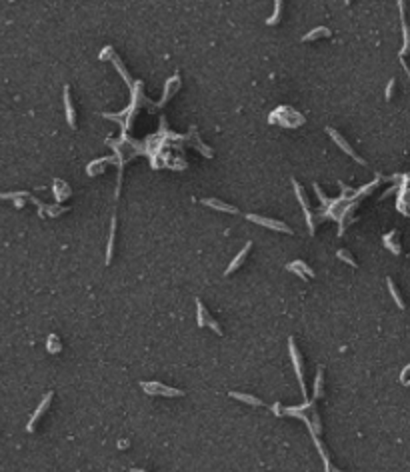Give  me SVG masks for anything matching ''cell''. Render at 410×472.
Returning a JSON list of instances; mask_svg holds the SVG:
<instances>
[{
  "label": "cell",
  "instance_id": "3",
  "mask_svg": "<svg viewBox=\"0 0 410 472\" xmlns=\"http://www.w3.org/2000/svg\"><path fill=\"white\" fill-rule=\"evenodd\" d=\"M140 386H142L150 396H168V398H172V396H184L182 390L164 386V384H160V382H142Z\"/></svg>",
  "mask_w": 410,
  "mask_h": 472
},
{
  "label": "cell",
  "instance_id": "22",
  "mask_svg": "<svg viewBox=\"0 0 410 472\" xmlns=\"http://www.w3.org/2000/svg\"><path fill=\"white\" fill-rule=\"evenodd\" d=\"M110 160H112V158H100V160L92 162V164L88 166V174H90V176H92V174H96L94 170H98V172H100V170L104 168V164H106V162H110Z\"/></svg>",
  "mask_w": 410,
  "mask_h": 472
},
{
  "label": "cell",
  "instance_id": "4",
  "mask_svg": "<svg viewBox=\"0 0 410 472\" xmlns=\"http://www.w3.org/2000/svg\"><path fill=\"white\" fill-rule=\"evenodd\" d=\"M326 132H328V136H330V138L334 140V144H336V146H340V148H342V150H344V152H346L348 156H352L354 160H356V162H358V164H362V166H366V160H364V158H360L358 154L354 152V148H352V146H350V144L346 142V138H344V136H342L340 132H336V130H334V128H330V126L326 128Z\"/></svg>",
  "mask_w": 410,
  "mask_h": 472
},
{
  "label": "cell",
  "instance_id": "18",
  "mask_svg": "<svg viewBox=\"0 0 410 472\" xmlns=\"http://www.w3.org/2000/svg\"><path fill=\"white\" fill-rule=\"evenodd\" d=\"M394 238H396V232H390V234H386V236L382 238V242H384V246H386V248H390V250H392V254H400V246H398V244H394Z\"/></svg>",
  "mask_w": 410,
  "mask_h": 472
},
{
  "label": "cell",
  "instance_id": "24",
  "mask_svg": "<svg viewBox=\"0 0 410 472\" xmlns=\"http://www.w3.org/2000/svg\"><path fill=\"white\" fill-rule=\"evenodd\" d=\"M336 256H338L340 260H344V263H348L350 266H354V268H356V260H354L352 256H348V254H346V250H338V252H336Z\"/></svg>",
  "mask_w": 410,
  "mask_h": 472
},
{
  "label": "cell",
  "instance_id": "20",
  "mask_svg": "<svg viewBox=\"0 0 410 472\" xmlns=\"http://www.w3.org/2000/svg\"><path fill=\"white\" fill-rule=\"evenodd\" d=\"M280 10H282V0H274V12H272V16L266 20L268 26L278 24V20H280Z\"/></svg>",
  "mask_w": 410,
  "mask_h": 472
},
{
  "label": "cell",
  "instance_id": "12",
  "mask_svg": "<svg viewBox=\"0 0 410 472\" xmlns=\"http://www.w3.org/2000/svg\"><path fill=\"white\" fill-rule=\"evenodd\" d=\"M250 246H252V242H246V244H244V248H242V250H240V252H238V254L234 256V260L228 264V268L224 270V276H228V274H232L234 270H238V266L244 263V258H246V254H248Z\"/></svg>",
  "mask_w": 410,
  "mask_h": 472
},
{
  "label": "cell",
  "instance_id": "10",
  "mask_svg": "<svg viewBox=\"0 0 410 472\" xmlns=\"http://www.w3.org/2000/svg\"><path fill=\"white\" fill-rule=\"evenodd\" d=\"M202 204H206L208 208H214V210H220V212H228V214H238V208L232 206V204H226L218 198H204Z\"/></svg>",
  "mask_w": 410,
  "mask_h": 472
},
{
  "label": "cell",
  "instance_id": "17",
  "mask_svg": "<svg viewBox=\"0 0 410 472\" xmlns=\"http://www.w3.org/2000/svg\"><path fill=\"white\" fill-rule=\"evenodd\" d=\"M322 36H330V30L320 26V28H314L312 32H308L302 36V42H310V40H316V38H322Z\"/></svg>",
  "mask_w": 410,
  "mask_h": 472
},
{
  "label": "cell",
  "instance_id": "5",
  "mask_svg": "<svg viewBox=\"0 0 410 472\" xmlns=\"http://www.w3.org/2000/svg\"><path fill=\"white\" fill-rule=\"evenodd\" d=\"M292 186H294V192H296V198H298V202H300V206H302V210H304V214H306L308 228H310V232H314V228H316V224H314V214H312V210H310V206H308L306 194H304V190H302V186H300V184H298L296 180H292Z\"/></svg>",
  "mask_w": 410,
  "mask_h": 472
},
{
  "label": "cell",
  "instance_id": "11",
  "mask_svg": "<svg viewBox=\"0 0 410 472\" xmlns=\"http://www.w3.org/2000/svg\"><path fill=\"white\" fill-rule=\"evenodd\" d=\"M50 400H52V392H48V394H44V398H42V402L38 404V408H36V412H34V416L30 418V422H28V426H26V430L28 432H32L34 430V424L38 422V418L44 414V410H46V406L50 404Z\"/></svg>",
  "mask_w": 410,
  "mask_h": 472
},
{
  "label": "cell",
  "instance_id": "1",
  "mask_svg": "<svg viewBox=\"0 0 410 472\" xmlns=\"http://www.w3.org/2000/svg\"><path fill=\"white\" fill-rule=\"evenodd\" d=\"M268 120H270V122H276V124H280V126L296 128V126H300V124L304 122V116L298 114V112H294V110L288 108V106H278V110H276L274 114H270Z\"/></svg>",
  "mask_w": 410,
  "mask_h": 472
},
{
  "label": "cell",
  "instance_id": "13",
  "mask_svg": "<svg viewBox=\"0 0 410 472\" xmlns=\"http://www.w3.org/2000/svg\"><path fill=\"white\" fill-rule=\"evenodd\" d=\"M290 272H296L300 278H304V276H308V278H312L314 276V270L308 266L306 263H302V260H294V263H290L288 266H286Z\"/></svg>",
  "mask_w": 410,
  "mask_h": 472
},
{
  "label": "cell",
  "instance_id": "27",
  "mask_svg": "<svg viewBox=\"0 0 410 472\" xmlns=\"http://www.w3.org/2000/svg\"><path fill=\"white\" fill-rule=\"evenodd\" d=\"M344 2H346V4H350V0H344Z\"/></svg>",
  "mask_w": 410,
  "mask_h": 472
},
{
  "label": "cell",
  "instance_id": "16",
  "mask_svg": "<svg viewBox=\"0 0 410 472\" xmlns=\"http://www.w3.org/2000/svg\"><path fill=\"white\" fill-rule=\"evenodd\" d=\"M54 194H56V198L58 200H64V198H68L70 196V188H68V184L66 182H62V180H56L54 182Z\"/></svg>",
  "mask_w": 410,
  "mask_h": 472
},
{
  "label": "cell",
  "instance_id": "26",
  "mask_svg": "<svg viewBox=\"0 0 410 472\" xmlns=\"http://www.w3.org/2000/svg\"><path fill=\"white\" fill-rule=\"evenodd\" d=\"M132 472H144V470H138V468H134V470H132Z\"/></svg>",
  "mask_w": 410,
  "mask_h": 472
},
{
  "label": "cell",
  "instance_id": "19",
  "mask_svg": "<svg viewBox=\"0 0 410 472\" xmlns=\"http://www.w3.org/2000/svg\"><path fill=\"white\" fill-rule=\"evenodd\" d=\"M386 284H388V290H390V294H392L396 306H398V308H404V302H402V298H400V294H398V290H396L394 280H392V278H386Z\"/></svg>",
  "mask_w": 410,
  "mask_h": 472
},
{
  "label": "cell",
  "instance_id": "7",
  "mask_svg": "<svg viewBox=\"0 0 410 472\" xmlns=\"http://www.w3.org/2000/svg\"><path fill=\"white\" fill-rule=\"evenodd\" d=\"M288 346H290V356H292V362H294V370H296V376L300 380V388H302V394L306 396V384H304V376H302V364H300V356H298V350L294 346V340L290 338L288 340Z\"/></svg>",
  "mask_w": 410,
  "mask_h": 472
},
{
  "label": "cell",
  "instance_id": "25",
  "mask_svg": "<svg viewBox=\"0 0 410 472\" xmlns=\"http://www.w3.org/2000/svg\"><path fill=\"white\" fill-rule=\"evenodd\" d=\"M394 84H396V80H394V78H390V80H388V86H386V94H384V96H386V100H390V98H392Z\"/></svg>",
  "mask_w": 410,
  "mask_h": 472
},
{
  "label": "cell",
  "instance_id": "6",
  "mask_svg": "<svg viewBox=\"0 0 410 472\" xmlns=\"http://www.w3.org/2000/svg\"><path fill=\"white\" fill-rule=\"evenodd\" d=\"M396 2H398L400 20H402V34H404V44H402V48H400V56H404V54L410 53V28H408V24H406V14H404L406 2H404V0H396Z\"/></svg>",
  "mask_w": 410,
  "mask_h": 472
},
{
  "label": "cell",
  "instance_id": "2",
  "mask_svg": "<svg viewBox=\"0 0 410 472\" xmlns=\"http://www.w3.org/2000/svg\"><path fill=\"white\" fill-rule=\"evenodd\" d=\"M246 218L254 224H260V226H266V228H272L276 232H288L292 234V228L288 224H284L282 220H274V218H266V216H260V214H246Z\"/></svg>",
  "mask_w": 410,
  "mask_h": 472
},
{
  "label": "cell",
  "instance_id": "8",
  "mask_svg": "<svg viewBox=\"0 0 410 472\" xmlns=\"http://www.w3.org/2000/svg\"><path fill=\"white\" fill-rule=\"evenodd\" d=\"M64 108H66V120H68V126L70 128H76V112H74V104H72V96H70V88L64 86Z\"/></svg>",
  "mask_w": 410,
  "mask_h": 472
},
{
  "label": "cell",
  "instance_id": "14",
  "mask_svg": "<svg viewBox=\"0 0 410 472\" xmlns=\"http://www.w3.org/2000/svg\"><path fill=\"white\" fill-rule=\"evenodd\" d=\"M232 398L240 400V402H246V404H252V406H262V400L252 396V394H244V392H230Z\"/></svg>",
  "mask_w": 410,
  "mask_h": 472
},
{
  "label": "cell",
  "instance_id": "21",
  "mask_svg": "<svg viewBox=\"0 0 410 472\" xmlns=\"http://www.w3.org/2000/svg\"><path fill=\"white\" fill-rule=\"evenodd\" d=\"M114 234H116V218L112 216V224H110V240H108V258L106 263L110 264L112 260V248H114Z\"/></svg>",
  "mask_w": 410,
  "mask_h": 472
},
{
  "label": "cell",
  "instance_id": "9",
  "mask_svg": "<svg viewBox=\"0 0 410 472\" xmlns=\"http://www.w3.org/2000/svg\"><path fill=\"white\" fill-rule=\"evenodd\" d=\"M196 308H198V326H210L216 334H222V330H220V326L210 318V314L206 312V308L202 306V302L200 300H196Z\"/></svg>",
  "mask_w": 410,
  "mask_h": 472
},
{
  "label": "cell",
  "instance_id": "23",
  "mask_svg": "<svg viewBox=\"0 0 410 472\" xmlns=\"http://www.w3.org/2000/svg\"><path fill=\"white\" fill-rule=\"evenodd\" d=\"M46 346H48V350L50 352H58L60 350V340H58V336H48V342H46Z\"/></svg>",
  "mask_w": 410,
  "mask_h": 472
},
{
  "label": "cell",
  "instance_id": "15",
  "mask_svg": "<svg viewBox=\"0 0 410 472\" xmlns=\"http://www.w3.org/2000/svg\"><path fill=\"white\" fill-rule=\"evenodd\" d=\"M178 82H180V78H178V74H174V76H172V78H170V80L166 82V90H164V98L160 100V106L164 104V102H166V100H168V98H170V96L174 94V86L178 88Z\"/></svg>",
  "mask_w": 410,
  "mask_h": 472
}]
</instances>
